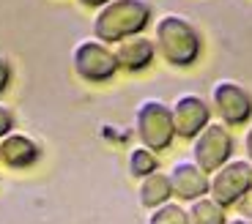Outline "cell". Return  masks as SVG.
<instances>
[{
  "instance_id": "cell-1",
  "label": "cell",
  "mask_w": 252,
  "mask_h": 224,
  "mask_svg": "<svg viewBox=\"0 0 252 224\" xmlns=\"http://www.w3.org/2000/svg\"><path fill=\"white\" fill-rule=\"evenodd\" d=\"M154 44H157V55H162V60L176 66V69L195 66L203 52L200 30L181 14H162L157 19Z\"/></svg>"
},
{
  "instance_id": "cell-2",
  "label": "cell",
  "mask_w": 252,
  "mask_h": 224,
  "mask_svg": "<svg viewBox=\"0 0 252 224\" xmlns=\"http://www.w3.org/2000/svg\"><path fill=\"white\" fill-rule=\"evenodd\" d=\"M151 3L148 0H110L96 8L94 17V36L99 41L115 44L126 36L143 33L151 25Z\"/></svg>"
},
{
  "instance_id": "cell-3",
  "label": "cell",
  "mask_w": 252,
  "mask_h": 224,
  "mask_svg": "<svg viewBox=\"0 0 252 224\" xmlns=\"http://www.w3.org/2000/svg\"><path fill=\"white\" fill-rule=\"evenodd\" d=\"M134 131H137L140 142L145 148L157 150H167L176 140V126H173V110L170 104H164L159 99H145L137 107L134 115Z\"/></svg>"
},
{
  "instance_id": "cell-4",
  "label": "cell",
  "mask_w": 252,
  "mask_h": 224,
  "mask_svg": "<svg viewBox=\"0 0 252 224\" xmlns=\"http://www.w3.org/2000/svg\"><path fill=\"white\" fill-rule=\"evenodd\" d=\"M71 63H74V71L80 80L85 82H110L118 74V57L115 50L107 41H99V38H82L77 41L74 52H71Z\"/></svg>"
},
{
  "instance_id": "cell-5",
  "label": "cell",
  "mask_w": 252,
  "mask_h": 224,
  "mask_svg": "<svg viewBox=\"0 0 252 224\" xmlns=\"http://www.w3.org/2000/svg\"><path fill=\"white\" fill-rule=\"evenodd\" d=\"M250 192H252V164L244 162V159H230L211 175L208 194L222 208L239 205Z\"/></svg>"
},
{
  "instance_id": "cell-6",
  "label": "cell",
  "mask_w": 252,
  "mask_h": 224,
  "mask_svg": "<svg viewBox=\"0 0 252 224\" xmlns=\"http://www.w3.org/2000/svg\"><path fill=\"white\" fill-rule=\"evenodd\" d=\"M230 156H233V137L222 120L208 123L192 140V162L200 164L206 172H217L225 162H230Z\"/></svg>"
},
{
  "instance_id": "cell-7",
  "label": "cell",
  "mask_w": 252,
  "mask_h": 224,
  "mask_svg": "<svg viewBox=\"0 0 252 224\" xmlns=\"http://www.w3.org/2000/svg\"><path fill=\"white\" fill-rule=\"evenodd\" d=\"M211 107L225 126H244L252 118V93L233 80H220L211 87Z\"/></svg>"
},
{
  "instance_id": "cell-8",
  "label": "cell",
  "mask_w": 252,
  "mask_h": 224,
  "mask_svg": "<svg viewBox=\"0 0 252 224\" xmlns=\"http://www.w3.org/2000/svg\"><path fill=\"white\" fill-rule=\"evenodd\" d=\"M173 110V126H176V137L181 140H195L208 123H211V107L206 99L195 93H184L176 99Z\"/></svg>"
},
{
  "instance_id": "cell-9",
  "label": "cell",
  "mask_w": 252,
  "mask_h": 224,
  "mask_svg": "<svg viewBox=\"0 0 252 224\" xmlns=\"http://www.w3.org/2000/svg\"><path fill=\"white\" fill-rule=\"evenodd\" d=\"M115 57H118V69L129 71V74H140L154 63L157 57V44L154 38L143 36V33H134V36H126L121 41L113 44Z\"/></svg>"
},
{
  "instance_id": "cell-10",
  "label": "cell",
  "mask_w": 252,
  "mask_h": 224,
  "mask_svg": "<svg viewBox=\"0 0 252 224\" xmlns=\"http://www.w3.org/2000/svg\"><path fill=\"white\" fill-rule=\"evenodd\" d=\"M170 183H173V194L184 202H192L197 197H206L211 178L208 172L195 162H176L170 169Z\"/></svg>"
},
{
  "instance_id": "cell-11",
  "label": "cell",
  "mask_w": 252,
  "mask_h": 224,
  "mask_svg": "<svg viewBox=\"0 0 252 224\" xmlns=\"http://www.w3.org/2000/svg\"><path fill=\"white\" fill-rule=\"evenodd\" d=\"M38 156H41V148L28 134L8 131L6 137H0V164H6V167L28 169L38 162Z\"/></svg>"
},
{
  "instance_id": "cell-12",
  "label": "cell",
  "mask_w": 252,
  "mask_h": 224,
  "mask_svg": "<svg viewBox=\"0 0 252 224\" xmlns=\"http://www.w3.org/2000/svg\"><path fill=\"white\" fill-rule=\"evenodd\" d=\"M140 205L143 208H159L164 205V202H170L173 197V183H170V175L164 172H157L154 169L151 175H145V178H140Z\"/></svg>"
},
{
  "instance_id": "cell-13",
  "label": "cell",
  "mask_w": 252,
  "mask_h": 224,
  "mask_svg": "<svg viewBox=\"0 0 252 224\" xmlns=\"http://www.w3.org/2000/svg\"><path fill=\"white\" fill-rule=\"evenodd\" d=\"M189 224H225V208L214 197H197L189 202Z\"/></svg>"
},
{
  "instance_id": "cell-14",
  "label": "cell",
  "mask_w": 252,
  "mask_h": 224,
  "mask_svg": "<svg viewBox=\"0 0 252 224\" xmlns=\"http://www.w3.org/2000/svg\"><path fill=\"white\" fill-rule=\"evenodd\" d=\"M154 169H159V159L151 148L140 145V148H134L132 153H129V172H132L134 178H145V175H151Z\"/></svg>"
},
{
  "instance_id": "cell-15",
  "label": "cell",
  "mask_w": 252,
  "mask_h": 224,
  "mask_svg": "<svg viewBox=\"0 0 252 224\" xmlns=\"http://www.w3.org/2000/svg\"><path fill=\"white\" fill-rule=\"evenodd\" d=\"M148 224H189V216L181 205L176 202H164V205L154 208Z\"/></svg>"
},
{
  "instance_id": "cell-16",
  "label": "cell",
  "mask_w": 252,
  "mask_h": 224,
  "mask_svg": "<svg viewBox=\"0 0 252 224\" xmlns=\"http://www.w3.org/2000/svg\"><path fill=\"white\" fill-rule=\"evenodd\" d=\"M8 85H11V63L6 55H0V96L8 90Z\"/></svg>"
},
{
  "instance_id": "cell-17",
  "label": "cell",
  "mask_w": 252,
  "mask_h": 224,
  "mask_svg": "<svg viewBox=\"0 0 252 224\" xmlns=\"http://www.w3.org/2000/svg\"><path fill=\"white\" fill-rule=\"evenodd\" d=\"M8 131H14V112L6 104H0V137H6Z\"/></svg>"
},
{
  "instance_id": "cell-18",
  "label": "cell",
  "mask_w": 252,
  "mask_h": 224,
  "mask_svg": "<svg viewBox=\"0 0 252 224\" xmlns=\"http://www.w3.org/2000/svg\"><path fill=\"white\" fill-rule=\"evenodd\" d=\"M80 6H85V8H101L104 3H110V0H77Z\"/></svg>"
},
{
  "instance_id": "cell-19",
  "label": "cell",
  "mask_w": 252,
  "mask_h": 224,
  "mask_svg": "<svg viewBox=\"0 0 252 224\" xmlns=\"http://www.w3.org/2000/svg\"><path fill=\"white\" fill-rule=\"evenodd\" d=\"M244 148H247V156L252 159V129L247 131V137H244Z\"/></svg>"
},
{
  "instance_id": "cell-20",
  "label": "cell",
  "mask_w": 252,
  "mask_h": 224,
  "mask_svg": "<svg viewBox=\"0 0 252 224\" xmlns=\"http://www.w3.org/2000/svg\"><path fill=\"white\" fill-rule=\"evenodd\" d=\"M225 224H252L250 219H230V222H225Z\"/></svg>"
}]
</instances>
